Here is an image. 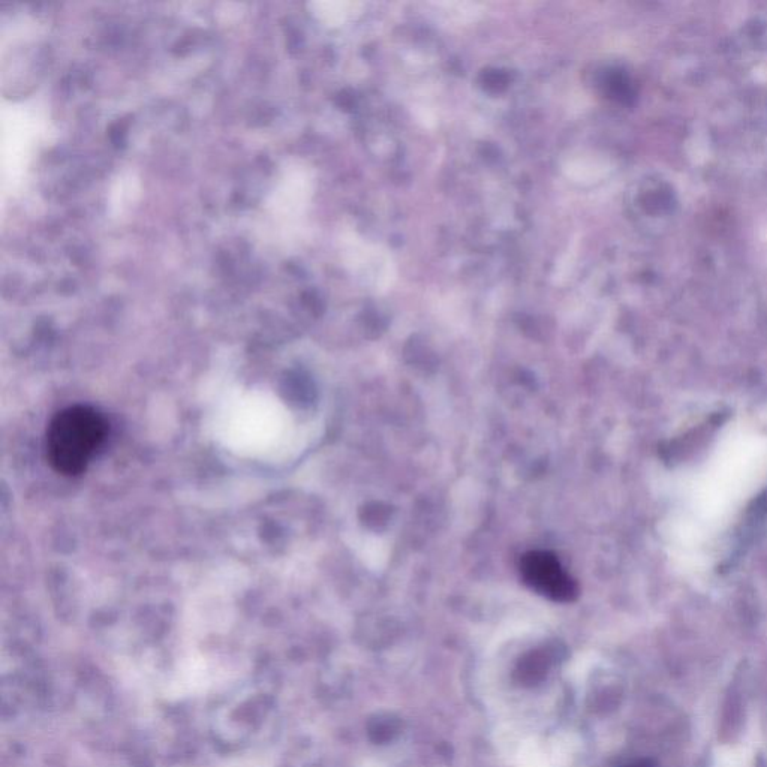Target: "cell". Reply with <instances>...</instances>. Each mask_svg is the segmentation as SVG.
<instances>
[{
  "label": "cell",
  "mask_w": 767,
  "mask_h": 767,
  "mask_svg": "<svg viewBox=\"0 0 767 767\" xmlns=\"http://www.w3.org/2000/svg\"><path fill=\"white\" fill-rule=\"evenodd\" d=\"M400 723L393 715H377L369 726L372 741L377 744H385L391 741L399 733Z\"/></svg>",
  "instance_id": "cell-4"
},
{
  "label": "cell",
  "mask_w": 767,
  "mask_h": 767,
  "mask_svg": "<svg viewBox=\"0 0 767 767\" xmlns=\"http://www.w3.org/2000/svg\"><path fill=\"white\" fill-rule=\"evenodd\" d=\"M108 426L92 406L74 405L51 418L45 448L54 471L78 475L86 471L107 438Z\"/></svg>",
  "instance_id": "cell-1"
},
{
  "label": "cell",
  "mask_w": 767,
  "mask_h": 767,
  "mask_svg": "<svg viewBox=\"0 0 767 767\" xmlns=\"http://www.w3.org/2000/svg\"><path fill=\"white\" fill-rule=\"evenodd\" d=\"M523 582L543 597L559 603H570L579 595L576 580L562 568L553 553H526L520 561Z\"/></svg>",
  "instance_id": "cell-2"
},
{
  "label": "cell",
  "mask_w": 767,
  "mask_h": 767,
  "mask_svg": "<svg viewBox=\"0 0 767 767\" xmlns=\"http://www.w3.org/2000/svg\"><path fill=\"white\" fill-rule=\"evenodd\" d=\"M622 767H655V765L654 763L649 762V760H640V762L630 763V765Z\"/></svg>",
  "instance_id": "cell-5"
},
{
  "label": "cell",
  "mask_w": 767,
  "mask_h": 767,
  "mask_svg": "<svg viewBox=\"0 0 767 767\" xmlns=\"http://www.w3.org/2000/svg\"><path fill=\"white\" fill-rule=\"evenodd\" d=\"M559 658L556 646H543L520 658L516 667V681L523 687H534L546 679L547 673Z\"/></svg>",
  "instance_id": "cell-3"
}]
</instances>
